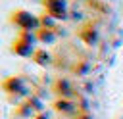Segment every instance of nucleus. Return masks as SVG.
Segmentation results:
<instances>
[{
	"label": "nucleus",
	"instance_id": "obj_1",
	"mask_svg": "<svg viewBox=\"0 0 123 119\" xmlns=\"http://www.w3.org/2000/svg\"><path fill=\"white\" fill-rule=\"evenodd\" d=\"M37 42H38L37 40V33H33V31H19L17 38L12 44V52L21 56V58H33V54L37 50L35 48Z\"/></svg>",
	"mask_w": 123,
	"mask_h": 119
},
{
	"label": "nucleus",
	"instance_id": "obj_2",
	"mask_svg": "<svg viewBox=\"0 0 123 119\" xmlns=\"http://www.w3.org/2000/svg\"><path fill=\"white\" fill-rule=\"evenodd\" d=\"M12 23L19 31H33V33H37L40 29V17L31 13L29 10H15L12 13Z\"/></svg>",
	"mask_w": 123,
	"mask_h": 119
},
{
	"label": "nucleus",
	"instance_id": "obj_3",
	"mask_svg": "<svg viewBox=\"0 0 123 119\" xmlns=\"http://www.w3.org/2000/svg\"><path fill=\"white\" fill-rule=\"evenodd\" d=\"M42 6H44V12L48 15H52L56 21L65 19L67 13H69L67 0H42Z\"/></svg>",
	"mask_w": 123,
	"mask_h": 119
},
{
	"label": "nucleus",
	"instance_id": "obj_4",
	"mask_svg": "<svg viewBox=\"0 0 123 119\" xmlns=\"http://www.w3.org/2000/svg\"><path fill=\"white\" fill-rule=\"evenodd\" d=\"M79 38L86 44V46H94L100 38V31H98V25L94 21H85L81 27H79Z\"/></svg>",
	"mask_w": 123,
	"mask_h": 119
},
{
	"label": "nucleus",
	"instance_id": "obj_5",
	"mask_svg": "<svg viewBox=\"0 0 123 119\" xmlns=\"http://www.w3.org/2000/svg\"><path fill=\"white\" fill-rule=\"evenodd\" d=\"M2 88H4L8 94H17V96H25V94H27V83H25V79L19 77V75L8 77V79L2 83Z\"/></svg>",
	"mask_w": 123,
	"mask_h": 119
},
{
	"label": "nucleus",
	"instance_id": "obj_6",
	"mask_svg": "<svg viewBox=\"0 0 123 119\" xmlns=\"http://www.w3.org/2000/svg\"><path fill=\"white\" fill-rule=\"evenodd\" d=\"M52 90H54V94H58V98H71L73 100V96H77V90H75L73 83L65 77L56 79L52 83Z\"/></svg>",
	"mask_w": 123,
	"mask_h": 119
},
{
	"label": "nucleus",
	"instance_id": "obj_7",
	"mask_svg": "<svg viewBox=\"0 0 123 119\" xmlns=\"http://www.w3.org/2000/svg\"><path fill=\"white\" fill-rule=\"evenodd\" d=\"M52 107H54V111H58L62 115H71V117L79 111L77 102L71 100V98H56L54 104H52Z\"/></svg>",
	"mask_w": 123,
	"mask_h": 119
},
{
	"label": "nucleus",
	"instance_id": "obj_8",
	"mask_svg": "<svg viewBox=\"0 0 123 119\" xmlns=\"http://www.w3.org/2000/svg\"><path fill=\"white\" fill-rule=\"evenodd\" d=\"M33 61L44 67V65H50V63L54 61V58H52V54H50L48 50H44V48H37L35 54H33Z\"/></svg>",
	"mask_w": 123,
	"mask_h": 119
},
{
	"label": "nucleus",
	"instance_id": "obj_9",
	"mask_svg": "<svg viewBox=\"0 0 123 119\" xmlns=\"http://www.w3.org/2000/svg\"><path fill=\"white\" fill-rule=\"evenodd\" d=\"M37 40L42 42V44H52V42H56V29L40 27V29L37 31Z\"/></svg>",
	"mask_w": 123,
	"mask_h": 119
},
{
	"label": "nucleus",
	"instance_id": "obj_10",
	"mask_svg": "<svg viewBox=\"0 0 123 119\" xmlns=\"http://www.w3.org/2000/svg\"><path fill=\"white\" fill-rule=\"evenodd\" d=\"M38 17H40V27H46V29H56V19H54L52 15L42 13V15H38Z\"/></svg>",
	"mask_w": 123,
	"mask_h": 119
},
{
	"label": "nucleus",
	"instance_id": "obj_11",
	"mask_svg": "<svg viewBox=\"0 0 123 119\" xmlns=\"http://www.w3.org/2000/svg\"><path fill=\"white\" fill-rule=\"evenodd\" d=\"M15 115H17V117H31V115H33V109H31L27 104H21V106L15 107Z\"/></svg>",
	"mask_w": 123,
	"mask_h": 119
},
{
	"label": "nucleus",
	"instance_id": "obj_12",
	"mask_svg": "<svg viewBox=\"0 0 123 119\" xmlns=\"http://www.w3.org/2000/svg\"><path fill=\"white\" fill-rule=\"evenodd\" d=\"M73 119H92V115L88 113V109H79V111L73 115Z\"/></svg>",
	"mask_w": 123,
	"mask_h": 119
},
{
	"label": "nucleus",
	"instance_id": "obj_13",
	"mask_svg": "<svg viewBox=\"0 0 123 119\" xmlns=\"http://www.w3.org/2000/svg\"><path fill=\"white\" fill-rule=\"evenodd\" d=\"M35 119H52V117H50V113H46V111H38V113L35 115Z\"/></svg>",
	"mask_w": 123,
	"mask_h": 119
}]
</instances>
